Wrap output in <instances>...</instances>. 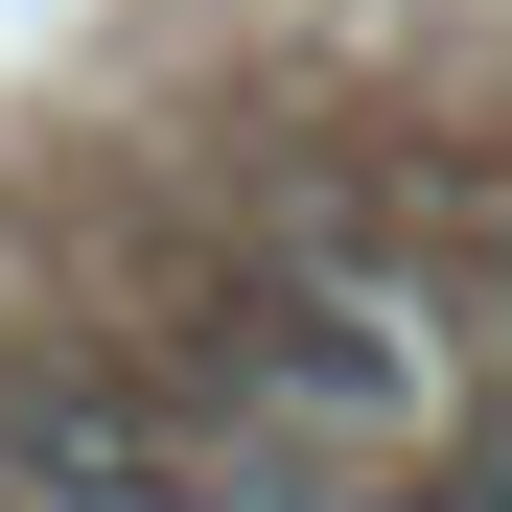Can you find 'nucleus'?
<instances>
[{"label": "nucleus", "instance_id": "f257e3e1", "mask_svg": "<svg viewBox=\"0 0 512 512\" xmlns=\"http://www.w3.org/2000/svg\"><path fill=\"white\" fill-rule=\"evenodd\" d=\"M419 373H443V303H396V280H210L187 303V419H233V443H396Z\"/></svg>", "mask_w": 512, "mask_h": 512}]
</instances>
